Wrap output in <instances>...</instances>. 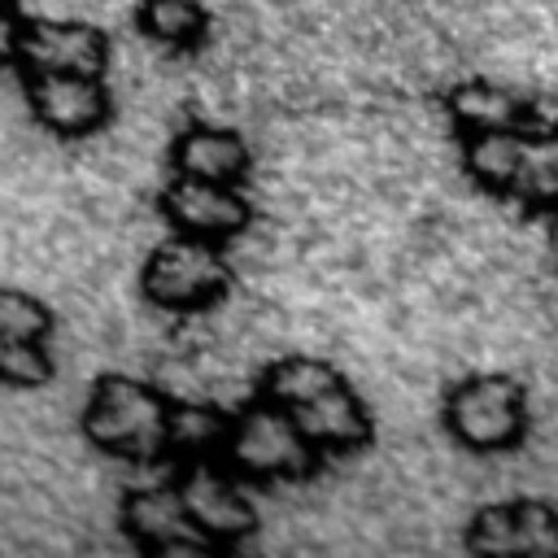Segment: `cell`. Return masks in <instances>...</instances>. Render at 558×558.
<instances>
[{"mask_svg": "<svg viewBox=\"0 0 558 558\" xmlns=\"http://www.w3.org/2000/svg\"><path fill=\"white\" fill-rule=\"evenodd\" d=\"M170 405L161 388L131 375H100L83 405V436L113 458L157 462L170 458Z\"/></svg>", "mask_w": 558, "mask_h": 558, "instance_id": "cell-1", "label": "cell"}, {"mask_svg": "<svg viewBox=\"0 0 558 558\" xmlns=\"http://www.w3.org/2000/svg\"><path fill=\"white\" fill-rule=\"evenodd\" d=\"M323 449L305 436V427L296 423V414L270 397H253L235 423H231V440L222 449V462L248 480V484H296L318 475L323 466Z\"/></svg>", "mask_w": 558, "mask_h": 558, "instance_id": "cell-2", "label": "cell"}, {"mask_svg": "<svg viewBox=\"0 0 558 558\" xmlns=\"http://www.w3.org/2000/svg\"><path fill=\"white\" fill-rule=\"evenodd\" d=\"M440 423L466 453H514L527 432V392L510 375H466L445 388Z\"/></svg>", "mask_w": 558, "mask_h": 558, "instance_id": "cell-3", "label": "cell"}, {"mask_svg": "<svg viewBox=\"0 0 558 558\" xmlns=\"http://www.w3.org/2000/svg\"><path fill=\"white\" fill-rule=\"evenodd\" d=\"M227 288H231V266L222 257V244L196 240V235H183V231L161 240L140 266L144 301L166 310V314L209 310V305L222 301Z\"/></svg>", "mask_w": 558, "mask_h": 558, "instance_id": "cell-4", "label": "cell"}, {"mask_svg": "<svg viewBox=\"0 0 558 558\" xmlns=\"http://www.w3.org/2000/svg\"><path fill=\"white\" fill-rule=\"evenodd\" d=\"M183 506L192 514V523L205 532V541L214 549H231L240 541H248L257 532V506L244 497V480L222 462V458H192L179 462L174 475Z\"/></svg>", "mask_w": 558, "mask_h": 558, "instance_id": "cell-5", "label": "cell"}, {"mask_svg": "<svg viewBox=\"0 0 558 558\" xmlns=\"http://www.w3.org/2000/svg\"><path fill=\"white\" fill-rule=\"evenodd\" d=\"M22 92L35 113V122L61 140L96 135L109 113L113 96L105 74H78V70H22Z\"/></svg>", "mask_w": 558, "mask_h": 558, "instance_id": "cell-6", "label": "cell"}, {"mask_svg": "<svg viewBox=\"0 0 558 558\" xmlns=\"http://www.w3.org/2000/svg\"><path fill=\"white\" fill-rule=\"evenodd\" d=\"M157 209L170 222V231L214 240V244L235 240L253 218V205L240 192V183H214V179H196V174H174L161 187Z\"/></svg>", "mask_w": 558, "mask_h": 558, "instance_id": "cell-7", "label": "cell"}, {"mask_svg": "<svg viewBox=\"0 0 558 558\" xmlns=\"http://www.w3.org/2000/svg\"><path fill=\"white\" fill-rule=\"evenodd\" d=\"M118 523L131 536L135 549L144 554H209L214 545L205 541V532L192 523L179 484H153V488H131L118 506Z\"/></svg>", "mask_w": 558, "mask_h": 558, "instance_id": "cell-8", "label": "cell"}, {"mask_svg": "<svg viewBox=\"0 0 558 558\" xmlns=\"http://www.w3.org/2000/svg\"><path fill=\"white\" fill-rule=\"evenodd\" d=\"M471 554H558V510L536 497L480 506L466 523Z\"/></svg>", "mask_w": 558, "mask_h": 558, "instance_id": "cell-9", "label": "cell"}, {"mask_svg": "<svg viewBox=\"0 0 558 558\" xmlns=\"http://www.w3.org/2000/svg\"><path fill=\"white\" fill-rule=\"evenodd\" d=\"M109 39L92 22L74 17H26L17 39V70H78L105 74Z\"/></svg>", "mask_w": 558, "mask_h": 558, "instance_id": "cell-10", "label": "cell"}, {"mask_svg": "<svg viewBox=\"0 0 558 558\" xmlns=\"http://www.w3.org/2000/svg\"><path fill=\"white\" fill-rule=\"evenodd\" d=\"M445 118L453 135H480V131H541L549 126L545 113L523 100L510 87H497L488 78H466L445 92Z\"/></svg>", "mask_w": 558, "mask_h": 558, "instance_id": "cell-11", "label": "cell"}, {"mask_svg": "<svg viewBox=\"0 0 558 558\" xmlns=\"http://www.w3.org/2000/svg\"><path fill=\"white\" fill-rule=\"evenodd\" d=\"M296 423L305 427V436L323 449V453H357L375 440V423L366 401L353 392V384L340 375L336 384L318 388L314 397H305L301 405H292Z\"/></svg>", "mask_w": 558, "mask_h": 558, "instance_id": "cell-12", "label": "cell"}, {"mask_svg": "<svg viewBox=\"0 0 558 558\" xmlns=\"http://www.w3.org/2000/svg\"><path fill=\"white\" fill-rule=\"evenodd\" d=\"M170 166H174V174H196V179H214V183H244L253 153H248L244 135L231 126L192 122L174 135Z\"/></svg>", "mask_w": 558, "mask_h": 558, "instance_id": "cell-13", "label": "cell"}, {"mask_svg": "<svg viewBox=\"0 0 558 558\" xmlns=\"http://www.w3.org/2000/svg\"><path fill=\"white\" fill-rule=\"evenodd\" d=\"M527 135H532V131H480V135H458L466 179H471L480 192L510 201L514 179H519V166H523Z\"/></svg>", "mask_w": 558, "mask_h": 558, "instance_id": "cell-14", "label": "cell"}, {"mask_svg": "<svg viewBox=\"0 0 558 558\" xmlns=\"http://www.w3.org/2000/svg\"><path fill=\"white\" fill-rule=\"evenodd\" d=\"M235 414L209 405V401H174L170 405V458L192 462V458H222L231 440Z\"/></svg>", "mask_w": 558, "mask_h": 558, "instance_id": "cell-15", "label": "cell"}, {"mask_svg": "<svg viewBox=\"0 0 558 558\" xmlns=\"http://www.w3.org/2000/svg\"><path fill=\"white\" fill-rule=\"evenodd\" d=\"M135 26L166 52H196L209 39V13L201 0H140Z\"/></svg>", "mask_w": 558, "mask_h": 558, "instance_id": "cell-16", "label": "cell"}, {"mask_svg": "<svg viewBox=\"0 0 558 558\" xmlns=\"http://www.w3.org/2000/svg\"><path fill=\"white\" fill-rule=\"evenodd\" d=\"M510 201L523 205L527 214H545V218L558 214V122L527 135Z\"/></svg>", "mask_w": 558, "mask_h": 558, "instance_id": "cell-17", "label": "cell"}, {"mask_svg": "<svg viewBox=\"0 0 558 558\" xmlns=\"http://www.w3.org/2000/svg\"><path fill=\"white\" fill-rule=\"evenodd\" d=\"M52 353L35 336H0V384L9 388H44L52 379Z\"/></svg>", "mask_w": 558, "mask_h": 558, "instance_id": "cell-18", "label": "cell"}, {"mask_svg": "<svg viewBox=\"0 0 558 558\" xmlns=\"http://www.w3.org/2000/svg\"><path fill=\"white\" fill-rule=\"evenodd\" d=\"M52 331V314L44 301H35L22 288H0V336H35L44 340Z\"/></svg>", "mask_w": 558, "mask_h": 558, "instance_id": "cell-19", "label": "cell"}, {"mask_svg": "<svg viewBox=\"0 0 558 558\" xmlns=\"http://www.w3.org/2000/svg\"><path fill=\"white\" fill-rule=\"evenodd\" d=\"M17 39H22V22L0 0V65H17Z\"/></svg>", "mask_w": 558, "mask_h": 558, "instance_id": "cell-20", "label": "cell"}, {"mask_svg": "<svg viewBox=\"0 0 558 558\" xmlns=\"http://www.w3.org/2000/svg\"><path fill=\"white\" fill-rule=\"evenodd\" d=\"M549 248H554V270H558V214L549 218Z\"/></svg>", "mask_w": 558, "mask_h": 558, "instance_id": "cell-21", "label": "cell"}]
</instances>
